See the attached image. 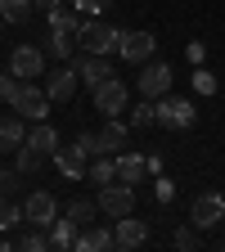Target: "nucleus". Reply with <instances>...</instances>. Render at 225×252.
<instances>
[{
    "label": "nucleus",
    "mask_w": 225,
    "mask_h": 252,
    "mask_svg": "<svg viewBox=\"0 0 225 252\" xmlns=\"http://www.w3.org/2000/svg\"><path fill=\"white\" fill-rule=\"evenodd\" d=\"M144 176H149L144 153H117V180H126V185H140Z\"/></svg>",
    "instance_id": "18"
},
{
    "label": "nucleus",
    "mask_w": 225,
    "mask_h": 252,
    "mask_svg": "<svg viewBox=\"0 0 225 252\" xmlns=\"http://www.w3.org/2000/svg\"><path fill=\"white\" fill-rule=\"evenodd\" d=\"M158 104V126H167V131H189V126L198 122L194 104L180 99V94H162V99H153Z\"/></svg>",
    "instance_id": "2"
},
{
    "label": "nucleus",
    "mask_w": 225,
    "mask_h": 252,
    "mask_svg": "<svg viewBox=\"0 0 225 252\" xmlns=\"http://www.w3.org/2000/svg\"><path fill=\"white\" fill-rule=\"evenodd\" d=\"M185 54H189V63L198 68V63L207 59V45H203V41H189V50H185Z\"/></svg>",
    "instance_id": "35"
},
{
    "label": "nucleus",
    "mask_w": 225,
    "mask_h": 252,
    "mask_svg": "<svg viewBox=\"0 0 225 252\" xmlns=\"http://www.w3.org/2000/svg\"><path fill=\"white\" fill-rule=\"evenodd\" d=\"M14 185H18V167H14V171H0V189H5V198H9Z\"/></svg>",
    "instance_id": "36"
},
{
    "label": "nucleus",
    "mask_w": 225,
    "mask_h": 252,
    "mask_svg": "<svg viewBox=\"0 0 225 252\" xmlns=\"http://www.w3.org/2000/svg\"><path fill=\"white\" fill-rule=\"evenodd\" d=\"M27 144H36V149H45V153L54 158V153H59V131H54L50 122H36V126L27 131Z\"/></svg>",
    "instance_id": "23"
},
{
    "label": "nucleus",
    "mask_w": 225,
    "mask_h": 252,
    "mask_svg": "<svg viewBox=\"0 0 225 252\" xmlns=\"http://www.w3.org/2000/svg\"><path fill=\"white\" fill-rule=\"evenodd\" d=\"M77 68L72 63H59V68H50L45 72V94H50V104H68L72 94H77Z\"/></svg>",
    "instance_id": "8"
},
{
    "label": "nucleus",
    "mask_w": 225,
    "mask_h": 252,
    "mask_svg": "<svg viewBox=\"0 0 225 252\" xmlns=\"http://www.w3.org/2000/svg\"><path fill=\"white\" fill-rule=\"evenodd\" d=\"M86 180H90V185H108V180H117V162H113L108 153H95L90 167H86Z\"/></svg>",
    "instance_id": "22"
},
{
    "label": "nucleus",
    "mask_w": 225,
    "mask_h": 252,
    "mask_svg": "<svg viewBox=\"0 0 225 252\" xmlns=\"http://www.w3.org/2000/svg\"><path fill=\"white\" fill-rule=\"evenodd\" d=\"M68 216L77 220V225H90V220L99 216V198H72L68 203Z\"/></svg>",
    "instance_id": "25"
},
{
    "label": "nucleus",
    "mask_w": 225,
    "mask_h": 252,
    "mask_svg": "<svg viewBox=\"0 0 225 252\" xmlns=\"http://www.w3.org/2000/svg\"><path fill=\"white\" fill-rule=\"evenodd\" d=\"M0 207H5V189H0Z\"/></svg>",
    "instance_id": "39"
},
{
    "label": "nucleus",
    "mask_w": 225,
    "mask_h": 252,
    "mask_svg": "<svg viewBox=\"0 0 225 252\" xmlns=\"http://www.w3.org/2000/svg\"><path fill=\"white\" fill-rule=\"evenodd\" d=\"M45 54H50V59H59V63H68V59L77 54V32H59V27H50Z\"/></svg>",
    "instance_id": "17"
},
{
    "label": "nucleus",
    "mask_w": 225,
    "mask_h": 252,
    "mask_svg": "<svg viewBox=\"0 0 225 252\" xmlns=\"http://www.w3.org/2000/svg\"><path fill=\"white\" fill-rule=\"evenodd\" d=\"M9 108L23 113L27 122H45V113H50V94H45V86H36V81H18Z\"/></svg>",
    "instance_id": "3"
},
{
    "label": "nucleus",
    "mask_w": 225,
    "mask_h": 252,
    "mask_svg": "<svg viewBox=\"0 0 225 252\" xmlns=\"http://www.w3.org/2000/svg\"><path fill=\"white\" fill-rule=\"evenodd\" d=\"M0 14H5V23H23L32 14V0H0Z\"/></svg>",
    "instance_id": "28"
},
{
    "label": "nucleus",
    "mask_w": 225,
    "mask_h": 252,
    "mask_svg": "<svg viewBox=\"0 0 225 252\" xmlns=\"http://www.w3.org/2000/svg\"><path fill=\"white\" fill-rule=\"evenodd\" d=\"M153 198H158V203H171V198H176V180L153 176Z\"/></svg>",
    "instance_id": "30"
},
{
    "label": "nucleus",
    "mask_w": 225,
    "mask_h": 252,
    "mask_svg": "<svg viewBox=\"0 0 225 252\" xmlns=\"http://www.w3.org/2000/svg\"><path fill=\"white\" fill-rule=\"evenodd\" d=\"M126 135H131V126L117 122V117H108V126L99 131V153H117V149H126Z\"/></svg>",
    "instance_id": "19"
},
{
    "label": "nucleus",
    "mask_w": 225,
    "mask_h": 252,
    "mask_svg": "<svg viewBox=\"0 0 225 252\" xmlns=\"http://www.w3.org/2000/svg\"><path fill=\"white\" fill-rule=\"evenodd\" d=\"M144 162H149V176H162V153H149Z\"/></svg>",
    "instance_id": "37"
},
{
    "label": "nucleus",
    "mask_w": 225,
    "mask_h": 252,
    "mask_svg": "<svg viewBox=\"0 0 225 252\" xmlns=\"http://www.w3.org/2000/svg\"><path fill=\"white\" fill-rule=\"evenodd\" d=\"M77 45L86 54H113L122 45V27H108L104 18H90V23L77 27Z\"/></svg>",
    "instance_id": "1"
},
{
    "label": "nucleus",
    "mask_w": 225,
    "mask_h": 252,
    "mask_svg": "<svg viewBox=\"0 0 225 252\" xmlns=\"http://www.w3.org/2000/svg\"><path fill=\"white\" fill-rule=\"evenodd\" d=\"M77 220L72 216H63V220H54L50 225V248H59V252H68V248H77Z\"/></svg>",
    "instance_id": "21"
},
{
    "label": "nucleus",
    "mask_w": 225,
    "mask_h": 252,
    "mask_svg": "<svg viewBox=\"0 0 225 252\" xmlns=\"http://www.w3.org/2000/svg\"><path fill=\"white\" fill-rule=\"evenodd\" d=\"M23 216H27V225H36V230H50L54 220H59V203H54V194H45V189L27 194V203H23Z\"/></svg>",
    "instance_id": "9"
},
{
    "label": "nucleus",
    "mask_w": 225,
    "mask_h": 252,
    "mask_svg": "<svg viewBox=\"0 0 225 252\" xmlns=\"http://www.w3.org/2000/svg\"><path fill=\"white\" fill-rule=\"evenodd\" d=\"M194 90H198V94H216V77L203 68V63H198V72H194Z\"/></svg>",
    "instance_id": "33"
},
{
    "label": "nucleus",
    "mask_w": 225,
    "mask_h": 252,
    "mask_svg": "<svg viewBox=\"0 0 225 252\" xmlns=\"http://www.w3.org/2000/svg\"><path fill=\"white\" fill-rule=\"evenodd\" d=\"M14 90H18V77L5 68V72H0V104H14Z\"/></svg>",
    "instance_id": "32"
},
{
    "label": "nucleus",
    "mask_w": 225,
    "mask_h": 252,
    "mask_svg": "<svg viewBox=\"0 0 225 252\" xmlns=\"http://www.w3.org/2000/svg\"><path fill=\"white\" fill-rule=\"evenodd\" d=\"M108 248H113V230L108 225H95L90 220V225L77 230V252H108Z\"/></svg>",
    "instance_id": "15"
},
{
    "label": "nucleus",
    "mask_w": 225,
    "mask_h": 252,
    "mask_svg": "<svg viewBox=\"0 0 225 252\" xmlns=\"http://www.w3.org/2000/svg\"><path fill=\"white\" fill-rule=\"evenodd\" d=\"M144 239H149V225L144 220H131V216H117L113 220V248H144Z\"/></svg>",
    "instance_id": "13"
},
{
    "label": "nucleus",
    "mask_w": 225,
    "mask_h": 252,
    "mask_svg": "<svg viewBox=\"0 0 225 252\" xmlns=\"http://www.w3.org/2000/svg\"><path fill=\"white\" fill-rule=\"evenodd\" d=\"M0 27H5V14H0Z\"/></svg>",
    "instance_id": "40"
},
{
    "label": "nucleus",
    "mask_w": 225,
    "mask_h": 252,
    "mask_svg": "<svg viewBox=\"0 0 225 252\" xmlns=\"http://www.w3.org/2000/svg\"><path fill=\"white\" fill-rule=\"evenodd\" d=\"M68 63L77 68L81 86H90V90L99 86V81H108V77H117V72H113V63H108V54H86V50H81V54H72Z\"/></svg>",
    "instance_id": "5"
},
{
    "label": "nucleus",
    "mask_w": 225,
    "mask_h": 252,
    "mask_svg": "<svg viewBox=\"0 0 225 252\" xmlns=\"http://www.w3.org/2000/svg\"><path fill=\"white\" fill-rule=\"evenodd\" d=\"M99 212H104L108 220L131 216V212H135V189L126 185V180H108V185H99Z\"/></svg>",
    "instance_id": "4"
},
{
    "label": "nucleus",
    "mask_w": 225,
    "mask_h": 252,
    "mask_svg": "<svg viewBox=\"0 0 225 252\" xmlns=\"http://www.w3.org/2000/svg\"><path fill=\"white\" fill-rule=\"evenodd\" d=\"M32 5H41V9H45V14H50V9H54V5H63V0H32Z\"/></svg>",
    "instance_id": "38"
},
{
    "label": "nucleus",
    "mask_w": 225,
    "mask_h": 252,
    "mask_svg": "<svg viewBox=\"0 0 225 252\" xmlns=\"http://www.w3.org/2000/svg\"><path fill=\"white\" fill-rule=\"evenodd\" d=\"M126 113H131V126H135V131L158 126V104H153V99H144V104H135V108H126Z\"/></svg>",
    "instance_id": "26"
},
{
    "label": "nucleus",
    "mask_w": 225,
    "mask_h": 252,
    "mask_svg": "<svg viewBox=\"0 0 225 252\" xmlns=\"http://www.w3.org/2000/svg\"><path fill=\"white\" fill-rule=\"evenodd\" d=\"M126 81L122 77H108V81H99L95 86V108H99L104 117H117V113H126Z\"/></svg>",
    "instance_id": "10"
},
{
    "label": "nucleus",
    "mask_w": 225,
    "mask_h": 252,
    "mask_svg": "<svg viewBox=\"0 0 225 252\" xmlns=\"http://www.w3.org/2000/svg\"><path fill=\"white\" fill-rule=\"evenodd\" d=\"M14 153H18V176H32V171H41V167L50 162V153H45V149H36V144H27V140H23Z\"/></svg>",
    "instance_id": "20"
},
{
    "label": "nucleus",
    "mask_w": 225,
    "mask_h": 252,
    "mask_svg": "<svg viewBox=\"0 0 225 252\" xmlns=\"http://www.w3.org/2000/svg\"><path fill=\"white\" fill-rule=\"evenodd\" d=\"M14 248H23V252H45L50 248V230H36V225H32L23 239H14Z\"/></svg>",
    "instance_id": "27"
},
{
    "label": "nucleus",
    "mask_w": 225,
    "mask_h": 252,
    "mask_svg": "<svg viewBox=\"0 0 225 252\" xmlns=\"http://www.w3.org/2000/svg\"><path fill=\"white\" fill-rule=\"evenodd\" d=\"M153 50H158L153 32H122V45H117V54H122L126 63H149V59H153Z\"/></svg>",
    "instance_id": "12"
},
{
    "label": "nucleus",
    "mask_w": 225,
    "mask_h": 252,
    "mask_svg": "<svg viewBox=\"0 0 225 252\" xmlns=\"http://www.w3.org/2000/svg\"><path fill=\"white\" fill-rule=\"evenodd\" d=\"M135 86H140L144 99H162V94H171V63H162V59L144 63V72H140Z\"/></svg>",
    "instance_id": "7"
},
{
    "label": "nucleus",
    "mask_w": 225,
    "mask_h": 252,
    "mask_svg": "<svg viewBox=\"0 0 225 252\" xmlns=\"http://www.w3.org/2000/svg\"><path fill=\"white\" fill-rule=\"evenodd\" d=\"M18 225H27V216H23V207H0V230H5V234H14Z\"/></svg>",
    "instance_id": "29"
},
{
    "label": "nucleus",
    "mask_w": 225,
    "mask_h": 252,
    "mask_svg": "<svg viewBox=\"0 0 225 252\" xmlns=\"http://www.w3.org/2000/svg\"><path fill=\"white\" fill-rule=\"evenodd\" d=\"M72 5H77L81 14H90V18H95V14H104V9L113 5V0H72Z\"/></svg>",
    "instance_id": "34"
},
{
    "label": "nucleus",
    "mask_w": 225,
    "mask_h": 252,
    "mask_svg": "<svg viewBox=\"0 0 225 252\" xmlns=\"http://www.w3.org/2000/svg\"><path fill=\"white\" fill-rule=\"evenodd\" d=\"M189 220H194L198 230H216L225 220V198L216 194V189H207V194L194 198V207H189Z\"/></svg>",
    "instance_id": "6"
},
{
    "label": "nucleus",
    "mask_w": 225,
    "mask_h": 252,
    "mask_svg": "<svg viewBox=\"0 0 225 252\" xmlns=\"http://www.w3.org/2000/svg\"><path fill=\"white\" fill-rule=\"evenodd\" d=\"M198 243H203V239H198V225H194V230H189V225H180V230H176V248H185V252H194Z\"/></svg>",
    "instance_id": "31"
},
{
    "label": "nucleus",
    "mask_w": 225,
    "mask_h": 252,
    "mask_svg": "<svg viewBox=\"0 0 225 252\" xmlns=\"http://www.w3.org/2000/svg\"><path fill=\"white\" fill-rule=\"evenodd\" d=\"M54 167L68 176V180H81L86 176V167H90V153L81 149V144H72V149H59L54 153Z\"/></svg>",
    "instance_id": "14"
},
{
    "label": "nucleus",
    "mask_w": 225,
    "mask_h": 252,
    "mask_svg": "<svg viewBox=\"0 0 225 252\" xmlns=\"http://www.w3.org/2000/svg\"><path fill=\"white\" fill-rule=\"evenodd\" d=\"M50 27L77 32V27H81V9H77V5H54V9H50Z\"/></svg>",
    "instance_id": "24"
},
{
    "label": "nucleus",
    "mask_w": 225,
    "mask_h": 252,
    "mask_svg": "<svg viewBox=\"0 0 225 252\" xmlns=\"http://www.w3.org/2000/svg\"><path fill=\"white\" fill-rule=\"evenodd\" d=\"M27 117L23 113H0V149H18L27 140Z\"/></svg>",
    "instance_id": "16"
},
{
    "label": "nucleus",
    "mask_w": 225,
    "mask_h": 252,
    "mask_svg": "<svg viewBox=\"0 0 225 252\" xmlns=\"http://www.w3.org/2000/svg\"><path fill=\"white\" fill-rule=\"evenodd\" d=\"M9 72H14L18 81L45 77V50H36V45H18V50L9 54Z\"/></svg>",
    "instance_id": "11"
}]
</instances>
